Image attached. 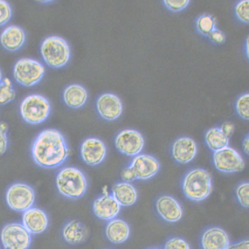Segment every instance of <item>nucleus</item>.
<instances>
[{
	"label": "nucleus",
	"mask_w": 249,
	"mask_h": 249,
	"mask_svg": "<svg viewBox=\"0 0 249 249\" xmlns=\"http://www.w3.org/2000/svg\"><path fill=\"white\" fill-rule=\"evenodd\" d=\"M31 153L37 165L44 168L53 169L64 164L70 150L63 134L58 131L48 129L37 136Z\"/></svg>",
	"instance_id": "f257e3e1"
},
{
	"label": "nucleus",
	"mask_w": 249,
	"mask_h": 249,
	"mask_svg": "<svg viewBox=\"0 0 249 249\" xmlns=\"http://www.w3.org/2000/svg\"><path fill=\"white\" fill-rule=\"evenodd\" d=\"M56 184L59 192L71 199H78L84 196L88 188L85 174L73 167H67L60 171L57 174Z\"/></svg>",
	"instance_id": "f03ea898"
},
{
	"label": "nucleus",
	"mask_w": 249,
	"mask_h": 249,
	"mask_svg": "<svg viewBox=\"0 0 249 249\" xmlns=\"http://www.w3.org/2000/svg\"><path fill=\"white\" fill-rule=\"evenodd\" d=\"M212 177L208 171L201 168L195 169L186 174L182 183L185 196L194 201L207 199L211 193Z\"/></svg>",
	"instance_id": "7ed1b4c3"
},
{
	"label": "nucleus",
	"mask_w": 249,
	"mask_h": 249,
	"mask_svg": "<svg viewBox=\"0 0 249 249\" xmlns=\"http://www.w3.org/2000/svg\"><path fill=\"white\" fill-rule=\"evenodd\" d=\"M43 59L50 67L60 68L70 61L71 49L67 41L58 36L45 38L41 46Z\"/></svg>",
	"instance_id": "20e7f679"
},
{
	"label": "nucleus",
	"mask_w": 249,
	"mask_h": 249,
	"mask_svg": "<svg viewBox=\"0 0 249 249\" xmlns=\"http://www.w3.org/2000/svg\"><path fill=\"white\" fill-rule=\"evenodd\" d=\"M20 113L22 118L28 124H41L50 115V103L44 96L33 94L23 99L20 105Z\"/></svg>",
	"instance_id": "39448f33"
},
{
	"label": "nucleus",
	"mask_w": 249,
	"mask_h": 249,
	"mask_svg": "<svg viewBox=\"0 0 249 249\" xmlns=\"http://www.w3.org/2000/svg\"><path fill=\"white\" fill-rule=\"evenodd\" d=\"M45 69L41 62L31 58H22L14 67L13 76L16 81L24 87H31L41 81Z\"/></svg>",
	"instance_id": "423d86ee"
},
{
	"label": "nucleus",
	"mask_w": 249,
	"mask_h": 249,
	"mask_svg": "<svg viewBox=\"0 0 249 249\" xmlns=\"http://www.w3.org/2000/svg\"><path fill=\"white\" fill-rule=\"evenodd\" d=\"M36 194L32 188L25 184H15L8 188L6 193L7 203L11 210L19 212L32 208Z\"/></svg>",
	"instance_id": "0eeeda50"
},
{
	"label": "nucleus",
	"mask_w": 249,
	"mask_h": 249,
	"mask_svg": "<svg viewBox=\"0 0 249 249\" xmlns=\"http://www.w3.org/2000/svg\"><path fill=\"white\" fill-rule=\"evenodd\" d=\"M5 249H28L32 241L31 234L22 224L13 223L5 225L1 232Z\"/></svg>",
	"instance_id": "6e6552de"
},
{
	"label": "nucleus",
	"mask_w": 249,
	"mask_h": 249,
	"mask_svg": "<svg viewBox=\"0 0 249 249\" xmlns=\"http://www.w3.org/2000/svg\"><path fill=\"white\" fill-rule=\"evenodd\" d=\"M213 162L217 170L225 173L239 172L245 167L241 154L234 149L229 147L215 152Z\"/></svg>",
	"instance_id": "1a4fd4ad"
},
{
	"label": "nucleus",
	"mask_w": 249,
	"mask_h": 249,
	"mask_svg": "<svg viewBox=\"0 0 249 249\" xmlns=\"http://www.w3.org/2000/svg\"><path fill=\"white\" fill-rule=\"evenodd\" d=\"M116 147L120 153L129 156L141 153L144 146V139L139 132L134 130H123L115 139Z\"/></svg>",
	"instance_id": "9d476101"
},
{
	"label": "nucleus",
	"mask_w": 249,
	"mask_h": 249,
	"mask_svg": "<svg viewBox=\"0 0 249 249\" xmlns=\"http://www.w3.org/2000/svg\"><path fill=\"white\" fill-rule=\"evenodd\" d=\"M96 107L99 115L107 121H114L121 116L123 104L121 99L115 94L106 93L97 99Z\"/></svg>",
	"instance_id": "9b49d317"
},
{
	"label": "nucleus",
	"mask_w": 249,
	"mask_h": 249,
	"mask_svg": "<svg viewBox=\"0 0 249 249\" xmlns=\"http://www.w3.org/2000/svg\"><path fill=\"white\" fill-rule=\"evenodd\" d=\"M81 153L82 158L86 164L96 166L104 161L107 155V148L101 139L88 138L82 143Z\"/></svg>",
	"instance_id": "f8f14e48"
},
{
	"label": "nucleus",
	"mask_w": 249,
	"mask_h": 249,
	"mask_svg": "<svg viewBox=\"0 0 249 249\" xmlns=\"http://www.w3.org/2000/svg\"><path fill=\"white\" fill-rule=\"evenodd\" d=\"M130 167L136 174V179L147 180L158 173L160 164L155 157L148 154H138L133 159Z\"/></svg>",
	"instance_id": "ddd939ff"
},
{
	"label": "nucleus",
	"mask_w": 249,
	"mask_h": 249,
	"mask_svg": "<svg viewBox=\"0 0 249 249\" xmlns=\"http://www.w3.org/2000/svg\"><path fill=\"white\" fill-rule=\"evenodd\" d=\"M22 225L31 234L44 232L48 226L47 214L39 208H31L23 214Z\"/></svg>",
	"instance_id": "4468645a"
},
{
	"label": "nucleus",
	"mask_w": 249,
	"mask_h": 249,
	"mask_svg": "<svg viewBox=\"0 0 249 249\" xmlns=\"http://www.w3.org/2000/svg\"><path fill=\"white\" fill-rule=\"evenodd\" d=\"M120 207L113 196L106 194L94 200L93 210L98 218L104 220L115 219L120 211Z\"/></svg>",
	"instance_id": "2eb2a0df"
},
{
	"label": "nucleus",
	"mask_w": 249,
	"mask_h": 249,
	"mask_svg": "<svg viewBox=\"0 0 249 249\" xmlns=\"http://www.w3.org/2000/svg\"><path fill=\"white\" fill-rule=\"evenodd\" d=\"M157 211L165 221L174 223L179 221L182 216V209L177 200L170 196L160 197L156 203Z\"/></svg>",
	"instance_id": "dca6fc26"
},
{
	"label": "nucleus",
	"mask_w": 249,
	"mask_h": 249,
	"mask_svg": "<svg viewBox=\"0 0 249 249\" xmlns=\"http://www.w3.org/2000/svg\"><path fill=\"white\" fill-rule=\"evenodd\" d=\"M197 153V146L193 139L182 137L174 143L172 154L180 164H188L193 161Z\"/></svg>",
	"instance_id": "f3484780"
},
{
	"label": "nucleus",
	"mask_w": 249,
	"mask_h": 249,
	"mask_svg": "<svg viewBox=\"0 0 249 249\" xmlns=\"http://www.w3.org/2000/svg\"><path fill=\"white\" fill-rule=\"evenodd\" d=\"M201 244L204 249H227L230 246V237L222 229L212 228L202 234Z\"/></svg>",
	"instance_id": "a211bd4d"
},
{
	"label": "nucleus",
	"mask_w": 249,
	"mask_h": 249,
	"mask_svg": "<svg viewBox=\"0 0 249 249\" xmlns=\"http://www.w3.org/2000/svg\"><path fill=\"white\" fill-rule=\"evenodd\" d=\"M26 36L22 29L16 25H11L5 28L0 36V42L5 49L16 51L24 44Z\"/></svg>",
	"instance_id": "6ab92c4d"
},
{
	"label": "nucleus",
	"mask_w": 249,
	"mask_h": 249,
	"mask_svg": "<svg viewBox=\"0 0 249 249\" xmlns=\"http://www.w3.org/2000/svg\"><path fill=\"white\" fill-rule=\"evenodd\" d=\"M112 196L120 207H130L136 202L138 194L130 183L120 182L113 187Z\"/></svg>",
	"instance_id": "aec40b11"
},
{
	"label": "nucleus",
	"mask_w": 249,
	"mask_h": 249,
	"mask_svg": "<svg viewBox=\"0 0 249 249\" xmlns=\"http://www.w3.org/2000/svg\"><path fill=\"white\" fill-rule=\"evenodd\" d=\"M129 226L124 220L114 219L110 220L106 228V234L111 242L115 244L124 243L130 236Z\"/></svg>",
	"instance_id": "412c9836"
},
{
	"label": "nucleus",
	"mask_w": 249,
	"mask_h": 249,
	"mask_svg": "<svg viewBox=\"0 0 249 249\" xmlns=\"http://www.w3.org/2000/svg\"><path fill=\"white\" fill-rule=\"evenodd\" d=\"M62 235L65 241L70 244L78 245L87 239L88 231L85 226L79 220H73L64 226Z\"/></svg>",
	"instance_id": "4be33fe9"
},
{
	"label": "nucleus",
	"mask_w": 249,
	"mask_h": 249,
	"mask_svg": "<svg viewBox=\"0 0 249 249\" xmlns=\"http://www.w3.org/2000/svg\"><path fill=\"white\" fill-rule=\"evenodd\" d=\"M63 97L68 107L77 109L82 107L86 104L88 96L87 91L82 85L71 84L65 89Z\"/></svg>",
	"instance_id": "5701e85b"
},
{
	"label": "nucleus",
	"mask_w": 249,
	"mask_h": 249,
	"mask_svg": "<svg viewBox=\"0 0 249 249\" xmlns=\"http://www.w3.org/2000/svg\"><path fill=\"white\" fill-rule=\"evenodd\" d=\"M205 141L211 150L214 153L228 147L229 138L218 128H213L205 134Z\"/></svg>",
	"instance_id": "b1692460"
},
{
	"label": "nucleus",
	"mask_w": 249,
	"mask_h": 249,
	"mask_svg": "<svg viewBox=\"0 0 249 249\" xmlns=\"http://www.w3.org/2000/svg\"><path fill=\"white\" fill-rule=\"evenodd\" d=\"M15 98L16 91L12 82L7 78L2 79L0 83V105H6Z\"/></svg>",
	"instance_id": "393cba45"
},
{
	"label": "nucleus",
	"mask_w": 249,
	"mask_h": 249,
	"mask_svg": "<svg viewBox=\"0 0 249 249\" xmlns=\"http://www.w3.org/2000/svg\"><path fill=\"white\" fill-rule=\"evenodd\" d=\"M196 26L197 30L203 35L209 36L216 29L215 19L210 15H203L197 20Z\"/></svg>",
	"instance_id": "a878e982"
},
{
	"label": "nucleus",
	"mask_w": 249,
	"mask_h": 249,
	"mask_svg": "<svg viewBox=\"0 0 249 249\" xmlns=\"http://www.w3.org/2000/svg\"><path fill=\"white\" fill-rule=\"evenodd\" d=\"M236 111L239 115L243 119H249V94H243L236 102Z\"/></svg>",
	"instance_id": "bb28decb"
},
{
	"label": "nucleus",
	"mask_w": 249,
	"mask_h": 249,
	"mask_svg": "<svg viewBox=\"0 0 249 249\" xmlns=\"http://www.w3.org/2000/svg\"><path fill=\"white\" fill-rule=\"evenodd\" d=\"M235 13L240 21L248 24L249 22V1L244 0V1L239 2L235 7Z\"/></svg>",
	"instance_id": "cd10ccee"
},
{
	"label": "nucleus",
	"mask_w": 249,
	"mask_h": 249,
	"mask_svg": "<svg viewBox=\"0 0 249 249\" xmlns=\"http://www.w3.org/2000/svg\"><path fill=\"white\" fill-rule=\"evenodd\" d=\"M236 195L239 203L243 207L248 208L249 206V185L245 182L240 184L236 190Z\"/></svg>",
	"instance_id": "c85d7f7f"
},
{
	"label": "nucleus",
	"mask_w": 249,
	"mask_h": 249,
	"mask_svg": "<svg viewBox=\"0 0 249 249\" xmlns=\"http://www.w3.org/2000/svg\"><path fill=\"white\" fill-rule=\"evenodd\" d=\"M12 16V10L7 1H0V26L7 23Z\"/></svg>",
	"instance_id": "c756f323"
},
{
	"label": "nucleus",
	"mask_w": 249,
	"mask_h": 249,
	"mask_svg": "<svg viewBox=\"0 0 249 249\" xmlns=\"http://www.w3.org/2000/svg\"><path fill=\"white\" fill-rule=\"evenodd\" d=\"M164 249H191L190 245L180 237H173L165 243Z\"/></svg>",
	"instance_id": "7c9ffc66"
},
{
	"label": "nucleus",
	"mask_w": 249,
	"mask_h": 249,
	"mask_svg": "<svg viewBox=\"0 0 249 249\" xmlns=\"http://www.w3.org/2000/svg\"><path fill=\"white\" fill-rule=\"evenodd\" d=\"M189 0H165L164 3L169 10L178 12L187 7L190 3Z\"/></svg>",
	"instance_id": "2f4dec72"
},
{
	"label": "nucleus",
	"mask_w": 249,
	"mask_h": 249,
	"mask_svg": "<svg viewBox=\"0 0 249 249\" xmlns=\"http://www.w3.org/2000/svg\"><path fill=\"white\" fill-rule=\"evenodd\" d=\"M8 125L6 123L0 122V155L5 153L8 146L7 131Z\"/></svg>",
	"instance_id": "473e14b6"
},
{
	"label": "nucleus",
	"mask_w": 249,
	"mask_h": 249,
	"mask_svg": "<svg viewBox=\"0 0 249 249\" xmlns=\"http://www.w3.org/2000/svg\"><path fill=\"white\" fill-rule=\"evenodd\" d=\"M210 37V39L212 41L216 43L217 44H223L225 41V36L221 31L216 29L212 32L210 35L208 36Z\"/></svg>",
	"instance_id": "72a5a7b5"
},
{
	"label": "nucleus",
	"mask_w": 249,
	"mask_h": 249,
	"mask_svg": "<svg viewBox=\"0 0 249 249\" xmlns=\"http://www.w3.org/2000/svg\"><path fill=\"white\" fill-rule=\"evenodd\" d=\"M121 176L125 182L129 183L137 179L136 174L130 166L122 171Z\"/></svg>",
	"instance_id": "f704fd0d"
},
{
	"label": "nucleus",
	"mask_w": 249,
	"mask_h": 249,
	"mask_svg": "<svg viewBox=\"0 0 249 249\" xmlns=\"http://www.w3.org/2000/svg\"><path fill=\"white\" fill-rule=\"evenodd\" d=\"M220 130H221L222 133L224 134L226 136L230 138L234 133V125L231 122H225L222 125Z\"/></svg>",
	"instance_id": "c9c22d12"
},
{
	"label": "nucleus",
	"mask_w": 249,
	"mask_h": 249,
	"mask_svg": "<svg viewBox=\"0 0 249 249\" xmlns=\"http://www.w3.org/2000/svg\"><path fill=\"white\" fill-rule=\"evenodd\" d=\"M227 249H249V242L248 240L236 243L235 244L229 246Z\"/></svg>",
	"instance_id": "e433bc0d"
},
{
	"label": "nucleus",
	"mask_w": 249,
	"mask_h": 249,
	"mask_svg": "<svg viewBox=\"0 0 249 249\" xmlns=\"http://www.w3.org/2000/svg\"><path fill=\"white\" fill-rule=\"evenodd\" d=\"M243 148L246 154H249V136L246 137L243 142Z\"/></svg>",
	"instance_id": "4c0bfd02"
},
{
	"label": "nucleus",
	"mask_w": 249,
	"mask_h": 249,
	"mask_svg": "<svg viewBox=\"0 0 249 249\" xmlns=\"http://www.w3.org/2000/svg\"><path fill=\"white\" fill-rule=\"evenodd\" d=\"M246 54H247V57H249V39L248 38L247 41H246Z\"/></svg>",
	"instance_id": "58836bf2"
},
{
	"label": "nucleus",
	"mask_w": 249,
	"mask_h": 249,
	"mask_svg": "<svg viewBox=\"0 0 249 249\" xmlns=\"http://www.w3.org/2000/svg\"><path fill=\"white\" fill-rule=\"evenodd\" d=\"M52 2V1H40L39 2L40 3H50V2Z\"/></svg>",
	"instance_id": "ea45409f"
},
{
	"label": "nucleus",
	"mask_w": 249,
	"mask_h": 249,
	"mask_svg": "<svg viewBox=\"0 0 249 249\" xmlns=\"http://www.w3.org/2000/svg\"><path fill=\"white\" fill-rule=\"evenodd\" d=\"M2 81V74L1 70H0V83Z\"/></svg>",
	"instance_id": "a19ab883"
},
{
	"label": "nucleus",
	"mask_w": 249,
	"mask_h": 249,
	"mask_svg": "<svg viewBox=\"0 0 249 249\" xmlns=\"http://www.w3.org/2000/svg\"></svg>",
	"instance_id": "79ce46f5"
}]
</instances>
